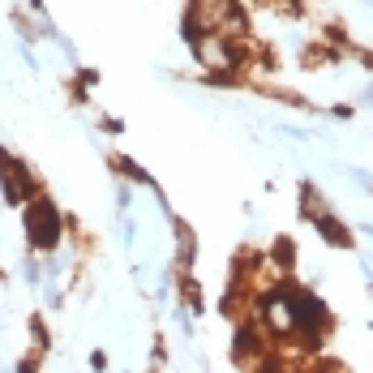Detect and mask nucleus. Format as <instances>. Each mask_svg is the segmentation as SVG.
Here are the masks:
<instances>
[{
    "label": "nucleus",
    "instance_id": "f257e3e1",
    "mask_svg": "<svg viewBox=\"0 0 373 373\" xmlns=\"http://www.w3.org/2000/svg\"><path fill=\"white\" fill-rule=\"evenodd\" d=\"M189 17L202 22L206 35H232V39H236V35L244 31V13H240L236 0H193Z\"/></svg>",
    "mask_w": 373,
    "mask_h": 373
},
{
    "label": "nucleus",
    "instance_id": "f03ea898",
    "mask_svg": "<svg viewBox=\"0 0 373 373\" xmlns=\"http://www.w3.org/2000/svg\"><path fill=\"white\" fill-rule=\"evenodd\" d=\"M26 236L35 249H56L60 236H65V223H60V210L47 202V197H35L26 206Z\"/></svg>",
    "mask_w": 373,
    "mask_h": 373
},
{
    "label": "nucleus",
    "instance_id": "7ed1b4c3",
    "mask_svg": "<svg viewBox=\"0 0 373 373\" xmlns=\"http://www.w3.org/2000/svg\"><path fill=\"white\" fill-rule=\"evenodd\" d=\"M0 176H5V197L9 202H35V181H31V172L13 163L5 151H0Z\"/></svg>",
    "mask_w": 373,
    "mask_h": 373
},
{
    "label": "nucleus",
    "instance_id": "20e7f679",
    "mask_svg": "<svg viewBox=\"0 0 373 373\" xmlns=\"http://www.w3.org/2000/svg\"><path fill=\"white\" fill-rule=\"evenodd\" d=\"M313 228L322 232V240H326V244H339V249H347V244H352V236H347V228H343V223H339L335 215H326V210H322V215L313 219Z\"/></svg>",
    "mask_w": 373,
    "mask_h": 373
},
{
    "label": "nucleus",
    "instance_id": "39448f33",
    "mask_svg": "<svg viewBox=\"0 0 373 373\" xmlns=\"http://www.w3.org/2000/svg\"><path fill=\"white\" fill-rule=\"evenodd\" d=\"M193 254H197L193 232L185 228V223H176V258H181V266H193Z\"/></svg>",
    "mask_w": 373,
    "mask_h": 373
},
{
    "label": "nucleus",
    "instance_id": "423d86ee",
    "mask_svg": "<svg viewBox=\"0 0 373 373\" xmlns=\"http://www.w3.org/2000/svg\"><path fill=\"white\" fill-rule=\"evenodd\" d=\"M292 254H296L292 240H288V236H279V240H275V262H279V266H292Z\"/></svg>",
    "mask_w": 373,
    "mask_h": 373
},
{
    "label": "nucleus",
    "instance_id": "0eeeda50",
    "mask_svg": "<svg viewBox=\"0 0 373 373\" xmlns=\"http://www.w3.org/2000/svg\"><path fill=\"white\" fill-rule=\"evenodd\" d=\"M185 301H189L193 313H202V288H197L193 279H185Z\"/></svg>",
    "mask_w": 373,
    "mask_h": 373
},
{
    "label": "nucleus",
    "instance_id": "6e6552de",
    "mask_svg": "<svg viewBox=\"0 0 373 373\" xmlns=\"http://www.w3.org/2000/svg\"><path fill=\"white\" fill-rule=\"evenodd\" d=\"M365 103H373V86H369V90H365Z\"/></svg>",
    "mask_w": 373,
    "mask_h": 373
},
{
    "label": "nucleus",
    "instance_id": "1a4fd4ad",
    "mask_svg": "<svg viewBox=\"0 0 373 373\" xmlns=\"http://www.w3.org/2000/svg\"><path fill=\"white\" fill-rule=\"evenodd\" d=\"M365 236H373V223H369V228H365Z\"/></svg>",
    "mask_w": 373,
    "mask_h": 373
}]
</instances>
